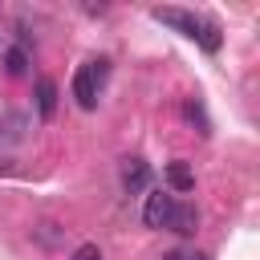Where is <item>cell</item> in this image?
Listing matches in <instances>:
<instances>
[{
  "label": "cell",
  "instance_id": "1",
  "mask_svg": "<svg viewBox=\"0 0 260 260\" xmlns=\"http://www.w3.org/2000/svg\"><path fill=\"white\" fill-rule=\"evenodd\" d=\"M102 77H106V61H85V65H77V73H73V98H77L81 110H93V106H98Z\"/></svg>",
  "mask_w": 260,
  "mask_h": 260
},
{
  "label": "cell",
  "instance_id": "2",
  "mask_svg": "<svg viewBox=\"0 0 260 260\" xmlns=\"http://www.w3.org/2000/svg\"><path fill=\"white\" fill-rule=\"evenodd\" d=\"M175 195L162 187V191H146V203H142V223L146 228H167V219H171V211H175Z\"/></svg>",
  "mask_w": 260,
  "mask_h": 260
},
{
  "label": "cell",
  "instance_id": "3",
  "mask_svg": "<svg viewBox=\"0 0 260 260\" xmlns=\"http://www.w3.org/2000/svg\"><path fill=\"white\" fill-rule=\"evenodd\" d=\"M150 16H154L158 24H167V28L183 32V37H191V41L199 37V24H203V20H199L195 12H187V8H154Z\"/></svg>",
  "mask_w": 260,
  "mask_h": 260
},
{
  "label": "cell",
  "instance_id": "4",
  "mask_svg": "<svg viewBox=\"0 0 260 260\" xmlns=\"http://www.w3.org/2000/svg\"><path fill=\"white\" fill-rule=\"evenodd\" d=\"M146 179H150V167L142 158H126V167H122V191L138 195V191H146Z\"/></svg>",
  "mask_w": 260,
  "mask_h": 260
},
{
  "label": "cell",
  "instance_id": "5",
  "mask_svg": "<svg viewBox=\"0 0 260 260\" xmlns=\"http://www.w3.org/2000/svg\"><path fill=\"white\" fill-rule=\"evenodd\" d=\"M167 228L179 232V236H195V232H199V211H195V203H175Z\"/></svg>",
  "mask_w": 260,
  "mask_h": 260
},
{
  "label": "cell",
  "instance_id": "6",
  "mask_svg": "<svg viewBox=\"0 0 260 260\" xmlns=\"http://www.w3.org/2000/svg\"><path fill=\"white\" fill-rule=\"evenodd\" d=\"M37 114H41L45 122L57 114V85H53V77H41V81H37Z\"/></svg>",
  "mask_w": 260,
  "mask_h": 260
},
{
  "label": "cell",
  "instance_id": "7",
  "mask_svg": "<svg viewBox=\"0 0 260 260\" xmlns=\"http://www.w3.org/2000/svg\"><path fill=\"white\" fill-rule=\"evenodd\" d=\"M167 187L179 191V195L195 191V175H191V167H187V162H167Z\"/></svg>",
  "mask_w": 260,
  "mask_h": 260
},
{
  "label": "cell",
  "instance_id": "8",
  "mask_svg": "<svg viewBox=\"0 0 260 260\" xmlns=\"http://www.w3.org/2000/svg\"><path fill=\"white\" fill-rule=\"evenodd\" d=\"M4 69L12 77H24L28 73V49L24 45H4Z\"/></svg>",
  "mask_w": 260,
  "mask_h": 260
},
{
  "label": "cell",
  "instance_id": "9",
  "mask_svg": "<svg viewBox=\"0 0 260 260\" xmlns=\"http://www.w3.org/2000/svg\"><path fill=\"white\" fill-rule=\"evenodd\" d=\"M195 41H199L207 53H219V28H215L211 20H203V24H199V37H195Z\"/></svg>",
  "mask_w": 260,
  "mask_h": 260
},
{
  "label": "cell",
  "instance_id": "10",
  "mask_svg": "<svg viewBox=\"0 0 260 260\" xmlns=\"http://www.w3.org/2000/svg\"><path fill=\"white\" fill-rule=\"evenodd\" d=\"M73 260H102V248H98V244H81V248L73 252Z\"/></svg>",
  "mask_w": 260,
  "mask_h": 260
},
{
  "label": "cell",
  "instance_id": "11",
  "mask_svg": "<svg viewBox=\"0 0 260 260\" xmlns=\"http://www.w3.org/2000/svg\"><path fill=\"white\" fill-rule=\"evenodd\" d=\"M167 260H211V256H203V252H175V256H167Z\"/></svg>",
  "mask_w": 260,
  "mask_h": 260
},
{
  "label": "cell",
  "instance_id": "12",
  "mask_svg": "<svg viewBox=\"0 0 260 260\" xmlns=\"http://www.w3.org/2000/svg\"><path fill=\"white\" fill-rule=\"evenodd\" d=\"M0 53H4V45H0Z\"/></svg>",
  "mask_w": 260,
  "mask_h": 260
}]
</instances>
